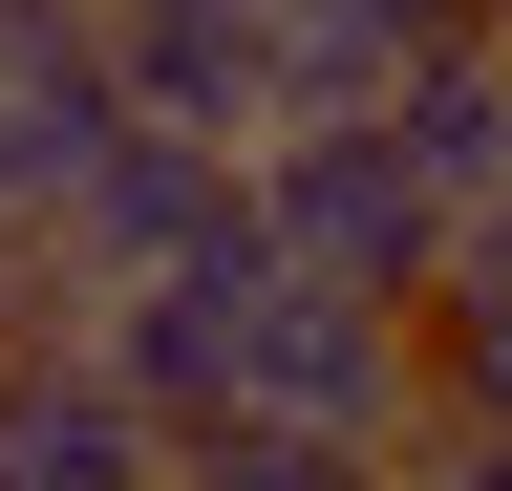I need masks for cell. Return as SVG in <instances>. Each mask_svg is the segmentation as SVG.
<instances>
[{"instance_id":"6da1fadb","label":"cell","mask_w":512,"mask_h":491,"mask_svg":"<svg viewBox=\"0 0 512 491\" xmlns=\"http://www.w3.org/2000/svg\"><path fill=\"white\" fill-rule=\"evenodd\" d=\"M256 235H278V257H320L342 299H427L470 214L406 171V129H384V107H299V129L256 150Z\"/></svg>"},{"instance_id":"7a4b0ae2","label":"cell","mask_w":512,"mask_h":491,"mask_svg":"<svg viewBox=\"0 0 512 491\" xmlns=\"http://www.w3.org/2000/svg\"><path fill=\"white\" fill-rule=\"evenodd\" d=\"M0 491H192V470H171V427L107 363H22L0 385Z\"/></svg>"},{"instance_id":"3957f363","label":"cell","mask_w":512,"mask_h":491,"mask_svg":"<svg viewBox=\"0 0 512 491\" xmlns=\"http://www.w3.org/2000/svg\"><path fill=\"white\" fill-rule=\"evenodd\" d=\"M384 129H406V171L448 214H512V65H491V43H427V65L384 86Z\"/></svg>"},{"instance_id":"277c9868","label":"cell","mask_w":512,"mask_h":491,"mask_svg":"<svg viewBox=\"0 0 512 491\" xmlns=\"http://www.w3.org/2000/svg\"><path fill=\"white\" fill-rule=\"evenodd\" d=\"M406 321H427V406L448 427H512V214L448 235V278L406 299Z\"/></svg>"},{"instance_id":"5b68a950","label":"cell","mask_w":512,"mask_h":491,"mask_svg":"<svg viewBox=\"0 0 512 491\" xmlns=\"http://www.w3.org/2000/svg\"><path fill=\"white\" fill-rule=\"evenodd\" d=\"M427 43H470V0H278V86L299 107H384Z\"/></svg>"},{"instance_id":"8992f818","label":"cell","mask_w":512,"mask_h":491,"mask_svg":"<svg viewBox=\"0 0 512 491\" xmlns=\"http://www.w3.org/2000/svg\"><path fill=\"white\" fill-rule=\"evenodd\" d=\"M448 491H512V427H448Z\"/></svg>"},{"instance_id":"52a82bcc","label":"cell","mask_w":512,"mask_h":491,"mask_svg":"<svg viewBox=\"0 0 512 491\" xmlns=\"http://www.w3.org/2000/svg\"><path fill=\"white\" fill-rule=\"evenodd\" d=\"M470 43H491V65H512V0H470Z\"/></svg>"},{"instance_id":"ba28073f","label":"cell","mask_w":512,"mask_h":491,"mask_svg":"<svg viewBox=\"0 0 512 491\" xmlns=\"http://www.w3.org/2000/svg\"><path fill=\"white\" fill-rule=\"evenodd\" d=\"M0 385H22V342H0Z\"/></svg>"}]
</instances>
